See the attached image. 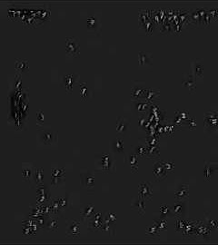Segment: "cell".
Returning <instances> with one entry per match:
<instances>
[{"instance_id": "1", "label": "cell", "mask_w": 218, "mask_h": 245, "mask_svg": "<svg viewBox=\"0 0 218 245\" xmlns=\"http://www.w3.org/2000/svg\"><path fill=\"white\" fill-rule=\"evenodd\" d=\"M79 47L76 42L75 38H67V52L68 54L75 56L78 54Z\"/></svg>"}, {"instance_id": "2", "label": "cell", "mask_w": 218, "mask_h": 245, "mask_svg": "<svg viewBox=\"0 0 218 245\" xmlns=\"http://www.w3.org/2000/svg\"><path fill=\"white\" fill-rule=\"evenodd\" d=\"M72 79H74L72 75L66 76V78H65V84H66V87H67V88H69V87H71V86L73 85L74 80H72Z\"/></svg>"}, {"instance_id": "3", "label": "cell", "mask_w": 218, "mask_h": 245, "mask_svg": "<svg viewBox=\"0 0 218 245\" xmlns=\"http://www.w3.org/2000/svg\"><path fill=\"white\" fill-rule=\"evenodd\" d=\"M19 66H22V70L27 69V68H28V63H27V62L25 63L24 60H18V61L17 62V68H18V69L19 68Z\"/></svg>"}]
</instances>
